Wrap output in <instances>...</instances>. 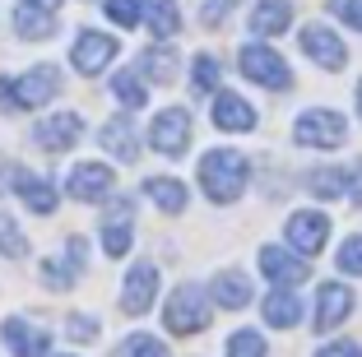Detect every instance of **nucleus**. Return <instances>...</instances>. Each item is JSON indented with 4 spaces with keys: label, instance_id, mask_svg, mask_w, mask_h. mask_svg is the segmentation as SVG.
<instances>
[{
    "label": "nucleus",
    "instance_id": "19",
    "mask_svg": "<svg viewBox=\"0 0 362 357\" xmlns=\"http://www.w3.org/2000/svg\"><path fill=\"white\" fill-rule=\"evenodd\" d=\"M14 190L23 195V204H28L33 213H56V186L52 181H42L37 172H23V168H14Z\"/></svg>",
    "mask_w": 362,
    "mask_h": 357
},
{
    "label": "nucleus",
    "instance_id": "32",
    "mask_svg": "<svg viewBox=\"0 0 362 357\" xmlns=\"http://www.w3.org/2000/svg\"><path fill=\"white\" fill-rule=\"evenodd\" d=\"M144 5L149 0H107V19L117 23V28H135L144 19Z\"/></svg>",
    "mask_w": 362,
    "mask_h": 357
},
{
    "label": "nucleus",
    "instance_id": "7",
    "mask_svg": "<svg viewBox=\"0 0 362 357\" xmlns=\"http://www.w3.org/2000/svg\"><path fill=\"white\" fill-rule=\"evenodd\" d=\"M288 246L298 255H316L325 251V242H330V218L320 209H298V213H288Z\"/></svg>",
    "mask_w": 362,
    "mask_h": 357
},
{
    "label": "nucleus",
    "instance_id": "39",
    "mask_svg": "<svg viewBox=\"0 0 362 357\" xmlns=\"http://www.w3.org/2000/svg\"><path fill=\"white\" fill-rule=\"evenodd\" d=\"M349 200L353 204H362V163L353 168V186H349Z\"/></svg>",
    "mask_w": 362,
    "mask_h": 357
},
{
    "label": "nucleus",
    "instance_id": "42",
    "mask_svg": "<svg viewBox=\"0 0 362 357\" xmlns=\"http://www.w3.org/2000/svg\"><path fill=\"white\" fill-rule=\"evenodd\" d=\"M358 112H362V84H358Z\"/></svg>",
    "mask_w": 362,
    "mask_h": 357
},
{
    "label": "nucleus",
    "instance_id": "14",
    "mask_svg": "<svg viewBox=\"0 0 362 357\" xmlns=\"http://www.w3.org/2000/svg\"><path fill=\"white\" fill-rule=\"evenodd\" d=\"M33 139H37L47 153H70V148L84 139V116L79 112H56V116H47L42 126H37Z\"/></svg>",
    "mask_w": 362,
    "mask_h": 357
},
{
    "label": "nucleus",
    "instance_id": "2",
    "mask_svg": "<svg viewBox=\"0 0 362 357\" xmlns=\"http://www.w3.org/2000/svg\"><path fill=\"white\" fill-rule=\"evenodd\" d=\"M61 93V70L56 65H33L19 79L0 74V112H33V107H47Z\"/></svg>",
    "mask_w": 362,
    "mask_h": 357
},
{
    "label": "nucleus",
    "instance_id": "33",
    "mask_svg": "<svg viewBox=\"0 0 362 357\" xmlns=\"http://www.w3.org/2000/svg\"><path fill=\"white\" fill-rule=\"evenodd\" d=\"M269 344L256 334V329H237L233 339H228V357H265Z\"/></svg>",
    "mask_w": 362,
    "mask_h": 357
},
{
    "label": "nucleus",
    "instance_id": "16",
    "mask_svg": "<svg viewBox=\"0 0 362 357\" xmlns=\"http://www.w3.org/2000/svg\"><path fill=\"white\" fill-rule=\"evenodd\" d=\"M214 126L228 135H246V130H256V107L237 93H214Z\"/></svg>",
    "mask_w": 362,
    "mask_h": 357
},
{
    "label": "nucleus",
    "instance_id": "38",
    "mask_svg": "<svg viewBox=\"0 0 362 357\" xmlns=\"http://www.w3.org/2000/svg\"><path fill=\"white\" fill-rule=\"evenodd\" d=\"M316 357H362V353H358V344H353V339H334V344H320Z\"/></svg>",
    "mask_w": 362,
    "mask_h": 357
},
{
    "label": "nucleus",
    "instance_id": "23",
    "mask_svg": "<svg viewBox=\"0 0 362 357\" xmlns=\"http://www.w3.org/2000/svg\"><path fill=\"white\" fill-rule=\"evenodd\" d=\"M0 334H5V344H10L14 357H47V334H33L19 315H10V320L0 325Z\"/></svg>",
    "mask_w": 362,
    "mask_h": 357
},
{
    "label": "nucleus",
    "instance_id": "31",
    "mask_svg": "<svg viewBox=\"0 0 362 357\" xmlns=\"http://www.w3.org/2000/svg\"><path fill=\"white\" fill-rule=\"evenodd\" d=\"M214 84H218V61H214V56H195V65H191V93L204 98V93H214Z\"/></svg>",
    "mask_w": 362,
    "mask_h": 357
},
{
    "label": "nucleus",
    "instance_id": "12",
    "mask_svg": "<svg viewBox=\"0 0 362 357\" xmlns=\"http://www.w3.org/2000/svg\"><path fill=\"white\" fill-rule=\"evenodd\" d=\"M65 190H70V195H75L79 204H103L107 195L117 190V172L107 168V163H84V168L70 172Z\"/></svg>",
    "mask_w": 362,
    "mask_h": 357
},
{
    "label": "nucleus",
    "instance_id": "3",
    "mask_svg": "<svg viewBox=\"0 0 362 357\" xmlns=\"http://www.w3.org/2000/svg\"><path fill=\"white\" fill-rule=\"evenodd\" d=\"M209 320H214V306H209V293L200 283L172 288L168 306H163V325L172 334H200V329H209Z\"/></svg>",
    "mask_w": 362,
    "mask_h": 357
},
{
    "label": "nucleus",
    "instance_id": "35",
    "mask_svg": "<svg viewBox=\"0 0 362 357\" xmlns=\"http://www.w3.org/2000/svg\"><path fill=\"white\" fill-rule=\"evenodd\" d=\"M339 269L353 274V279H362V232H358V237H349V242L339 246Z\"/></svg>",
    "mask_w": 362,
    "mask_h": 357
},
{
    "label": "nucleus",
    "instance_id": "24",
    "mask_svg": "<svg viewBox=\"0 0 362 357\" xmlns=\"http://www.w3.org/2000/svg\"><path fill=\"white\" fill-rule=\"evenodd\" d=\"M144 195H149L163 213H181L186 209V186H181L177 177H149L144 181Z\"/></svg>",
    "mask_w": 362,
    "mask_h": 357
},
{
    "label": "nucleus",
    "instance_id": "6",
    "mask_svg": "<svg viewBox=\"0 0 362 357\" xmlns=\"http://www.w3.org/2000/svg\"><path fill=\"white\" fill-rule=\"evenodd\" d=\"M149 144L158 148L163 158H181L186 148H191V116L181 112V107L158 112V116H153V126H149Z\"/></svg>",
    "mask_w": 362,
    "mask_h": 357
},
{
    "label": "nucleus",
    "instance_id": "1",
    "mask_svg": "<svg viewBox=\"0 0 362 357\" xmlns=\"http://www.w3.org/2000/svg\"><path fill=\"white\" fill-rule=\"evenodd\" d=\"M251 181V158L237 148H209L200 158V190L214 204H233Z\"/></svg>",
    "mask_w": 362,
    "mask_h": 357
},
{
    "label": "nucleus",
    "instance_id": "40",
    "mask_svg": "<svg viewBox=\"0 0 362 357\" xmlns=\"http://www.w3.org/2000/svg\"><path fill=\"white\" fill-rule=\"evenodd\" d=\"M14 172H10V163H5V158H0V186H5V181H10Z\"/></svg>",
    "mask_w": 362,
    "mask_h": 357
},
{
    "label": "nucleus",
    "instance_id": "15",
    "mask_svg": "<svg viewBox=\"0 0 362 357\" xmlns=\"http://www.w3.org/2000/svg\"><path fill=\"white\" fill-rule=\"evenodd\" d=\"M84 264H88V242L84 237H70V242H65V260H42V283L56 288V293H65V288L79 279Z\"/></svg>",
    "mask_w": 362,
    "mask_h": 357
},
{
    "label": "nucleus",
    "instance_id": "11",
    "mask_svg": "<svg viewBox=\"0 0 362 357\" xmlns=\"http://www.w3.org/2000/svg\"><path fill=\"white\" fill-rule=\"evenodd\" d=\"M260 274H265L274 288H298L311 269L293 246H260Z\"/></svg>",
    "mask_w": 362,
    "mask_h": 357
},
{
    "label": "nucleus",
    "instance_id": "9",
    "mask_svg": "<svg viewBox=\"0 0 362 357\" xmlns=\"http://www.w3.org/2000/svg\"><path fill=\"white\" fill-rule=\"evenodd\" d=\"M112 61H117V42H112L107 33L84 28L75 37V47H70V65H75L79 74H88V79H93V74H103Z\"/></svg>",
    "mask_w": 362,
    "mask_h": 357
},
{
    "label": "nucleus",
    "instance_id": "41",
    "mask_svg": "<svg viewBox=\"0 0 362 357\" xmlns=\"http://www.w3.org/2000/svg\"><path fill=\"white\" fill-rule=\"evenodd\" d=\"M33 5H42V10H61V0H33Z\"/></svg>",
    "mask_w": 362,
    "mask_h": 357
},
{
    "label": "nucleus",
    "instance_id": "22",
    "mask_svg": "<svg viewBox=\"0 0 362 357\" xmlns=\"http://www.w3.org/2000/svg\"><path fill=\"white\" fill-rule=\"evenodd\" d=\"M103 148L112 158H121V163H135V153H139V139H135V126H130L126 116H117V121H107L103 126Z\"/></svg>",
    "mask_w": 362,
    "mask_h": 357
},
{
    "label": "nucleus",
    "instance_id": "27",
    "mask_svg": "<svg viewBox=\"0 0 362 357\" xmlns=\"http://www.w3.org/2000/svg\"><path fill=\"white\" fill-rule=\"evenodd\" d=\"M144 23L153 28V37H172V33L181 28V14H177L172 0H149V5H144Z\"/></svg>",
    "mask_w": 362,
    "mask_h": 357
},
{
    "label": "nucleus",
    "instance_id": "36",
    "mask_svg": "<svg viewBox=\"0 0 362 357\" xmlns=\"http://www.w3.org/2000/svg\"><path fill=\"white\" fill-rule=\"evenodd\" d=\"M65 334L75 339V344H93L98 339V320L93 315H70V320H65Z\"/></svg>",
    "mask_w": 362,
    "mask_h": 357
},
{
    "label": "nucleus",
    "instance_id": "28",
    "mask_svg": "<svg viewBox=\"0 0 362 357\" xmlns=\"http://www.w3.org/2000/svg\"><path fill=\"white\" fill-rule=\"evenodd\" d=\"M112 98H117L121 107H130V112H135V107H144V103H149V88H144V79H139V74L121 70L117 79H112Z\"/></svg>",
    "mask_w": 362,
    "mask_h": 357
},
{
    "label": "nucleus",
    "instance_id": "21",
    "mask_svg": "<svg viewBox=\"0 0 362 357\" xmlns=\"http://www.w3.org/2000/svg\"><path fill=\"white\" fill-rule=\"evenodd\" d=\"M293 23V0H256V10H251V33L260 37H274Z\"/></svg>",
    "mask_w": 362,
    "mask_h": 357
},
{
    "label": "nucleus",
    "instance_id": "5",
    "mask_svg": "<svg viewBox=\"0 0 362 357\" xmlns=\"http://www.w3.org/2000/svg\"><path fill=\"white\" fill-rule=\"evenodd\" d=\"M344 139H349V121L339 112H330V107H311L293 126V144L302 148H339Z\"/></svg>",
    "mask_w": 362,
    "mask_h": 357
},
{
    "label": "nucleus",
    "instance_id": "30",
    "mask_svg": "<svg viewBox=\"0 0 362 357\" xmlns=\"http://www.w3.org/2000/svg\"><path fill=\"white\" fill-rule=\"evenodd\" d=\"M0 251L10 255V260H23V255H28V237L19 232V223H14L10 213H0Z\"/></svg>",
    "mask_w": 362,
    "mask_h": 357
},
{
    "label": "nucleus",
    "instance_id": "29",
    "mask_svg": "<svg viewBox=\"0 0 362 357\" xmlns=\"http://www.w3.org/2000/svg\"><path fill=\"white\" fill-rule=\"evenodd\" d=\"M130 246H135V237H130V223H103V251L112 255V260L130 255Z\"/></svg>",
    "mask_w": 362,
    "mask_h": 357
},
{
    "label": "nucleus",
    "instance_id": "34",
    "mask_svg": "<svg viewBox=\"0 0 362 357\" xmlns=\"http://www.w3.org/2000/svg\"><path fill=\"white\" fill-rule=\"evenodd\" d=\"M117 357H168V344L153 339V334H130L126 344H121Z\"/></svg>",
    "mask_w": 362,
    "mask_h": 357
},
{
    "label": "nucleus",
    "instance_id": "18",
    "mask_svg": "<svg viewBox=\"0 0 362 357\" xmlns=\"http://www.w3.org/2000/svg\"><path fill=\"white\" fill-rule=\"evenodd\" d=\"M260 315H265L269 329H293V325H302V302L293 288H274L265 297V306H260Z\"/></svg>",
    "mask_w": 362,
    "mask_h": 357
},
{
    "label": "nucleus",
    "instance_id": "4",
    "mask_svg": "<svg viewBox=\"0 0 362 357\" xmlns=\"http://www.w3.org/2000/svg\"><path fill=\"white\" fill-rule=\"evenodd\" d=\"M237 65H242V74L251 79V84H260V88H274V93L293 88L288 61L274 52V47H265V42H246L242 52H237Z\"/></svg>",
    "mask_w": 362,
    "mask_h": 357
},
{
    "label": "nucleus",
    "instance_id": "8",
    "mask_svg": "<svg viewBox=\"0 0 362 357\" xmlns=\"http://www.w3.org/2000/svg\"><path fill=\"white\" fill-rule=\"evenodd\" d=\"M158 283H163V269L153 260H139L135 269L126 274V283H121V306H126L130 315H144L158 302Z\"/></svg>",
    "mask_w": 362,
    "mask_h": 357
},
{
    "label": "nucleus",
    "instance_id": "17",
    "mask_svg": "<svg viewBox=\"0 0 362 357\" xmlns=\"http://www.w3.org/2000/svg\"><path fill=\"white\" fill-rule=\"evenodd\" d=\"M209 302L223 306V311H242V306H251V279H246L242 269H223L214 274L209 283Z\"/></svg>",
    "mask_w": 362,
    "mask_h": 357
},
{
    "label": "nucleus",
    "instance_id": "26",
    "mask_svg": "<svg viewBox=\"0 0 362 357\" xmlns=\"http://www.w3.org/2000/svg\"><path fill=\"white\" fill-rule=\"evenodd\" d=\"M139 74H149L153 84H172L177 79V52L172 47H149L139 56Z\"/></svg>",
    "mask_w": 362,
    "mask_h": 357
},
{
    "label": "nucleus",
    "instance_id": "37",
    "mask_svg": "<svg viewBox=\"0 0 362 357\" xmlns=\"http://www.w3.org/2000/svg\"><path fill=\"white\" fill-rule=\"evenodd\" d=\"M330 14H334V19H344L349 28L362 33V0H330Z\"/></svg>",
    "mask_w": 362,
    "mask_h": 357
},
{
    "label": "nucleus",
    "instance_id": "13",
    "mask_svg": "<svg viewBox=\"0 0 362 357\" xmlns=\"http://www.w3.org/2000/svg\"><path fill=\"white\" fill-rule=\"evenodd\" d=\"M353 306H358V297H353V288L349 283H320L316 288V329L325 334V329H334V325H344L353 315Z\"/></svg>",
    "mask_w": 362,
    "mask_h": 357
},
{
    "label": "nucleus",
    "instance_id": "20",
    "mask_svg": "<svg viewBox=\"0 0 362 357\" xmlns=\"http://www.w3.org/2000/svg\"><path fill=\"white\" fill-rule=\"evenodd\" d=\"M14 33H19L23 42H42V37L56 33V14L42 10V5H33V0H23L19 10H14Z\"/></svg>",
    "mask_w": 362,
    "mask_h": 357
},
{
    "label": "nucleus",
    "instance_id": "25",
    "mask_svg": "<svg viewBox=\"0 0 362 357\" xmlns=\"http://www.w3.org/2000/svg\"><path fill=\"white\" fill-rule=\"evenodd\" d=\"M307 186H311V195H320V200H339V195H349V186H353V168L349 172L344 168H320V172L307 177Z\"/></svg>",
    "mask_w": 362,
    "mask_h": 357
},
{
    "label": "nucleus",
    "instance_id": "10",
    "mask_svg": "<svg viewBox=\"0 0 362 357\" xmlns=\"http://www.w3.org/2000/svg\"><path fill=\"white\" fill-rule=\"evenodd\" d=\"M302 52H307V61H316L320 70H344V65H349V47H344L339 33L325 28V23H307V28H302Z\"/></svg>",
    "mask_w": 362,
    "mask_h": 357
}]
</instances>
